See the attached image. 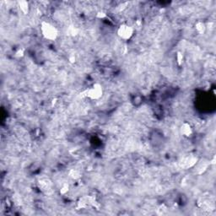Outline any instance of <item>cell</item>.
Listing matches in <instances>:
<instances>
[{
    "instance_id": "7",
    "label": "cell",
    "mask_w": 216,
    "mask_h": 216,
    "mask_svg": "<svg viewBox=\"0 0 216 216\" xmlns=\"http://www.w3.org/2000/svg\"><path fill=\"white\" fill-rule=\"evenodd\" d=\"M176 60L177 64H178L179 66L182 65V63L184 62V56H183V54H182L181 52H177V53H176Z\"/></svg>"
},
{
    "instance_id": "11",
    "label": "cell",
    "mask_w": 216,
    "mask_h": 216,
    "mask_svg": "<svg viewBox=\"0 0 216 216\" xmlns=\"http://www.w3.org/2000/svg\"><path fill=\"white\" fill-rule=\"evenodd\" d=\"M70 176L72 178H74V179H78V178H80V175L79 172H77V171H71L70 172Z\"/></svg>"
},
{
    "instance_id": "2",
    "label": "cell",
    "mask_w": 216,
    "mask_h": 216,
    "mask_svg": "<svg viewBox=\"0 0 216 216\" xmlns=\"http://www.w3.org/2000/svg\"><path fill=\"white\" fill-rule=\"evenodd\" d=\"M104 95V88L102 84L100 83H94V84L85 90L82 93V96L88 98L90 101H98L102 99Z\"/></svg>"
},
{
    "instance_id": "12",
    "label": "cell",
    "mask_w": 216,
    "mask_h": 216,
    "mask_svg": "<svg viewBox=\"0 0 216 216\" xmlns=\"http://www.w3.org/2000/svg\"><path fill=\"white\" fill-rule=\"evenodd\" d=\"M68 62H70L71 64H74V63H75L76 61H77V57H76V56H75V54H71V55H69L68 57Z\"/></svg>"
},
{
    "instance_id": "8",
    "label": "cell",
    "mask_w": 216,
    "mask_h": 216,
    "mask_svg": "<svg viewBox=\"0 0 216 216\" xmlns=\"http://www.w3.org/2000/svg\"><path fill=\"white\" fill-rule=\"evenodd\" d=\"M69 184H68V183H63L62 185V187H60V190H59V192H60V194H62V195H65L66 193H68V191H69Z\"/></svg>"
},
{
    "instance_id": "6",
    "label": "cell",
    "mask_w": 216,
    "mask_h": 216,
    "mask_svg": "<svg viewBox=\"0 0 216 216\" xmlns=\"http://www.w3.org/2000/svg\"><path fill=\"white\" fill-rule=\"evenodd\" d=\"M194 28H195V31H197L199 35H203L206 32V30H207V26H206L205 22L201 21V20H199V21H197V22L195 23Z\"/></svg>"
},
{
    "instance_id": "3",
    "label": "cell",
    "mask_w": 216,
    "mask_h": 216,
    "mask_svg": "<svg viewBox=\"0 0 216 216\" xmlns=\"http://www.w3.org/2000/svg\"><path fill=\"white\" fill-rule=\"evenodd\" d=\"M134 31H135L134 28L132 26L128 25L127 23H123V24H120L117 27V34L121 40L127 41L132 39L134 35Z\"/></svg>"
},
{
    "instance_id": "5",
    "label": "cell",
    "mask_w": 216,
    "mask_h": 216,
    "mask_svg": "<svg viewBox=\"0 0 216 216\" xmlns=\"http://www.w3.org/2000/svg\"><path fill=\"white\" fill-rule=\"evenodd\" d=\"M18 8L19 10L21 12L22 14L24 15H28L31 10V7H30V3L26 1V0H20L17 3Z\"/></svg>"
},
{
    "instance_id": "9",
    "label": "cell",
    "mask_w": 216,
    "mask_h": 216,
    "mask_svg": "<svg viewBox=\"0 0 216 216\" xmlns=\"http://www.w3.org/2000/svg\"><path fill=\"white\" fill-rule=\"evenodd\" d=\"M24 55H25V49L24 48L17 49L15 51V53H14V56H15V57H18V58L22 57Z\"/></svg>"
},
{
    "instance_id": "10",
    "label": "cell",
    "mask_w": 216,
    "mask_h": 216,
    "mask_svg": "<svg viewBox=\"0 0 216 216\" xmlns=\"http://www.w3.org/2000/svg\"><path fill=\"white\" fill-rule=\"evenodd\" d=\"M96 16V18H98V19H100V20H105V19L107 18V14H106V12L101 10V11L97 12Z\"/></svg>"
},
{
    "instance_id": "4",
    "label": "cell",
    "mask_w": 216,
    "mask_h": 216,
    "mask_svg": "<svg viewBox=\"0 0 216 216\" xmlns=\"http://www.w3.org/2000/svg\"><path fill=\"white\" fill-rule=\"evenodd\" d=\"M180 132L186 138H189L193 135V128L192 127V125L187 123V122H184L181 124L180 127Z\"/></svg>"
},
{
    "instance_id": "1",
    "label": "cell",
    "mask_w": 216,
    "mask_h": 216,
    "mask_svg": "<svg viewBox=\"0 0 216 216\" xmlns=\"http://www.w3.org/2000/svg\"><path fill=\"white\" fill-rule=\"evenodd\" d=\"M40 31L41 35L46 40L54 41L58 38L59 31L57 27L49 21L43 20L40 24Z\"/></svg>"
}]
</instances>
